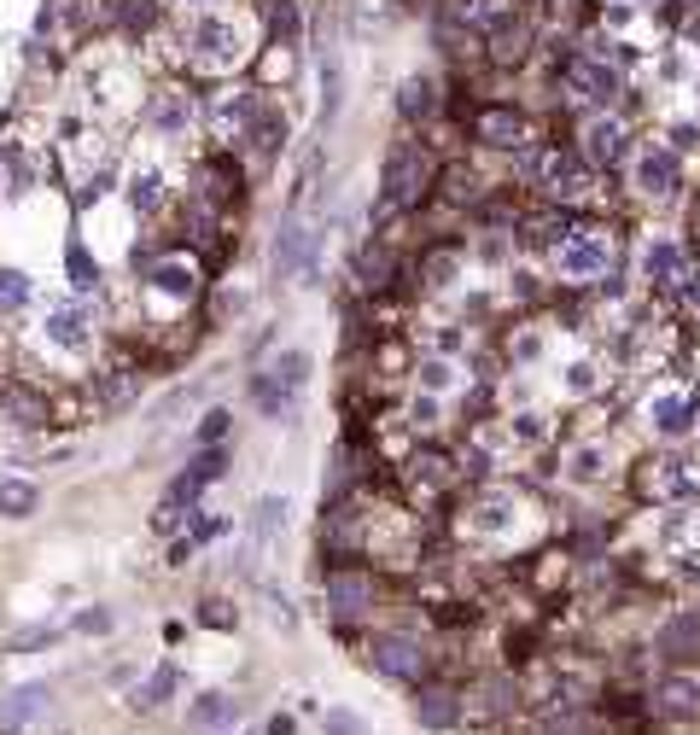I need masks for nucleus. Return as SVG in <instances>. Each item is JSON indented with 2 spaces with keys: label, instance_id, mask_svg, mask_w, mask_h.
<instances>
[{
  "label": "nucleus",
  "instance_id": "obj_2",
  "mask_svg": "<svg viewBox=\"0 0 700 735\" xmlns=\"http://www.w3.org/2000/svg\"><path fill=\"white\" fill-rule=\"evenodd\" d=\"M549 263L567 286H607L619 269V234L607 222H572V234L549 251Z\"/></svg>",
  "mask_w": 700,
  "mask_h": 735
},
{
  "label": "nucleus",
  "instance_id": "obj_33",
  "mask_svg": "<svg viewBox=\"0 0 700 735\" xmlns=\"http://www.w3.org/2000/svg\"><path fill=\"white\" fill-rule=\"evenodd\" d=\"M281 520H286V502H281V497H263V502H258V514H251V537H258V549H263L269 537H275V525H281Z\"/></svg>",
  "mask_w": 700,
  "mask_h": 735
},
{
  "label": "nucleus",
  "instance_id": "obj_25",
  "mask_svg": "<svg viewBox=\"0 0 700 735\" xmlns=\"http://www.w3.org/2000/svg\"><path fill=\"white\" fill-rule=\"evenodd\" d=\"M432 106H438V99H432V82H426V76H408L403 94H398V111L408 117V123H426V117H432Z\"/></svg>",
  "mask_w": 700,
  "mask_h": 735
},
{
  "label": "nucleus",
  "instance_id": "obj_15",
  "mask_svg": "<svg viewBox=\"0 0 700 735\" xmlns=\"http://www.w3.org/2000/svg\"><path fill=\"white\" fill-rule=\"evenodd\" d=\"M461 525H467L473 537H508L520 525V497L514 490H479Z\"/></svg>",
  "mask_w": 700,
  "mask_h": 735
},
{
  "label": "nucleus",
  "instance_id": "obj_12",
  "mask_svg": "<svg viewBox=\"0 0 700 735\" xmlns=\"http://www.w3.org/2000/svg\"><path fill=\"white\" fill-rule=\"evenodd\" d=\"M368 660H373V672H385V677H398V683H420L426 677V648L415 637H398V630H385V637H373L368 642Z\"/></svg>",
  "mask_w": 700,
  "mask_h": 735
},
{
  "label": "nucleus",
  "instance_id": "obj_16",
  "mask_svg": "<svg viewBox=\"0 0 700 735\" xmlns=\"http://www.w3.org/2000/svg\"><path fill=\"white\" fill-rule=\"evenodd\" d=\"M328 607L339 619H356V613L373 607V578L368 572H333L328 578Z\"/></svg>",
  "mask_w": 700,
  "mask_h": 735
},
{
  "label": "nucleus",
  "instance_id": "obj_45",
  "mask_svg": "<svg viewBox=\"0 0 700 735\" xmlns=\"http://www.w3.org/2000/svg\"><path fill=\"white\" fill-rule=\"evenodd\" d=\"M193 7H204V0H193Z\"/></svg>",
  "mask_w": 700,
  "mask_h": 735
},
{
  "label": "nucleus",
  "instance_id": "obj_28",
  "mask_svg": "<svg viewBox=\"0 0 700 735\" xmlns=\"http://www.w3.org/2000/svg\"><path fill=\"white\" fill-rule=\"evenodd\" d=\"M408 478H415V485H426V490H443L450 485V455H438V450H426V455H415L408 461Z\"/></svg>",
  "mask_w": 700,
  "mask_h": 735
},
{
  "label": "nucleus",
  "instance_id": "obj_41",
  "mask_svg": "<svg viewBox=\"0 0 700 735\" xmlns=\"http://www.w3.org/2000/svg\"><path fill=\"white\" fill-rule=\"evenodd\" d=\"M426 275H432V286H443V281L455 275V258H450V251H438V258L426 263Z\"/></svg>",
  "mask_w": 700,
  "mask_h": 735
},
{
  "label": "nucleus",
  "instance_id": "obj_22",
  "mask_svg": "<svg viewBox=\"0 0 700 735\" xmlns=\"http://www.w3.org/2000/svg\"><path fill=\"white\" fill-rule=\"evenodd\" d=\"M47 339H54V345H64V351H88V316L82 310H54L47 316Z\"/></svg>",
  "mask_w": 700,
  "mask_h": 735
},
{
  "label": "nucleus",
  "instance_id": "obj_32",
  "mask_svg": "<svg viewBox=\"0 0 700 735\" xmlns=\"http://www.w3.org/2000/svg\"><path fill=\"white\" fill-rule=\"evenodd\" d=\"M158 199H164L158 169H141V176H129V204H134V211H158Z\"/></svg>",
  "mask_w": 700,
  "mask_h": 735
},
{
  "label": "nucleus",
  "instance_id": "obj_7",
  "mask_svg": "<svg viewBox=\"0 0 700 735\" xmlns=\"http://www.w3.org/2000/svg\"><path fill=\"white\" fill-rule=\"evenodd\" d=\"M578 152H584V158L602 169H625L630 158H637V146H630V123L619 111H590L584 123H578Z\"/></svg>",
  "mask_w": 700,
  "mask_h": 735
},
{
  "label": "nucleus",
  "instance_id": "obj_23",
  "mask_svg": "<svg viewBox=\"0 0 700 735\" xmlns=\"http://www.w3.org/2000/svg\"><path fill=\"white\" fill-rule=\"evenodd\" d=\"M211 478H222V455H216V450H211V455H199V461H193V473H181L176 485H169V497H176V502H193L199 490L211 485Z\"/></svg>",
  "mask_w": 700,
  "mask_h": 735
},
{
  "label": "nucleus",
  "instance_id": "obj_27",
  "mask_svg": "<svg viewBox=\"0 0 700 735\" xmlns=\"http://www.w3.org/2000/svg\"><path fill=\"white\" fill-rule=\"evenodd\" d=\"M304 251H310V228H304V222H293V228L275 239V275H293V269L304 263Z\"/></svg>",
  "mask_w": 700,
  "mask_h": 735
},
{
  "label": "nucleus",
  "instance_id": "obj_39",
  "mask_svg": "<svg viewBox=\"0 0 700 735\" xmlns=\"http://www.w3.org/2000/svg\"><path fill=\"white\" fill-rule=\"evenodd\" d=\"M228 420H234L228 408H211V415H204V426H199V438H204V443H216L222 432H228Z\"/></svg>",
  "mask_w": 700,
  "mask_h": 735
},
{
  "label": "nucleus",
  "instance_id": "obj_5",
  "mask_svg": "<svg viewBox=\"0 0 700 735\" xmlns=\"http://www.w3.org/2000/svg\"><path fill=\"white\" fill-rule=\"evenodd\" d=\"M642 420H648V432L665 438V443H683L700 426V391L689 380H665L654 386L642 398Z\"/></svg>",
  "mask_w": 700,
  "mask_h": 735
},
{
  "label": "nucleus",
  "instance_id": "obj_4",
  "mask_svg": "<svg viewBox=\"0 0 700 735\" xmlns=\"http://www.w3.org/2000/svg\"><path fill=\"white\" fill-rule=\"evenodd\" d=\"M438 176V164H432V152H426L420 141H398L385 152V176H380V211H408V204H420L426 199V187H432Z\"/></svg>",
  "mask_w": 700,
  "mask_h": 735
},
{
  "label": "nucleus",
  "instance_id": "obj_6",
  "mask_svg": "<svg viewBox=\"0 0 700 735\" xmlns=\"http://www.w3.org/2000/svg\"><path fill=\"white\" fill-rule=\"evenodd\" d=\"M187 54H193L204 71H234L246 59V24L222 19V12H204V19L187 24Z\"/></svg>",
  "mask_w": 700,
  "mask_h": 735
},
{
  "label": "nucleus",
  "instance_id": "obj_43",
  "mask_svg": "<svg viewBox=\"0 0 700 735\" xmlns=\"http://www.w3.org/2000/svg\"><path fill=\"white\" fill-rule=\"evenodd\" d=\"M158 123H164V129L181 123V99H164V106H158Z\"/></svg>",
  "mask_w": 700,
  "mask_h": 735
},
{
  "label": "nucleus",
  "instance_id": "obj_29",
  "mask_svg": "<svg viewBox=\"0 0 700 735\" xmlns=\"http://www.w3.org/2000/svg\"><path fill=\"white\" fill-rule=\"evenodd\" d=\"M176 683H181V677H176V665H158V672H152V677L141 683V689H134V707H146V712H152V707H164V700L176 695Z\"/></svg>",
  "mask_w": 700,
  "mask_h": 735
},
{
  "label": "nucleus",
  "instance_id": "obj_11",
  "mask_svg": "<svg viewBox=\"0 0 700 735\" xmlns=\"http://www.w3.org/2000/svg\"><path fill=\"white\" fill-rule=\"evenodd\" d=\"M304 374H310V356H304V351L275 356V363L263 368V380H258V403L269 408V415H293V398H298Z\"/></svg>",
  "mask_w": 700,
  "mask_h": 735
},
{
  "label": "nucleus",
  "instance_id": "obj_24",
  "mask_svg": "<svg viewBox=\"0 0 700 735\" xmlns=\"http://www.w3.org/2000/svg\"><path fill=\"white\" fill-rule=\"evenodd\" d=\"M0 514L29 520L36 514V485H29V478H0Z\"/></svg>",
  "mask_w": 700,
  "mask_h": 735
},
{
  "label": "nucleus",
  "instance_id": "obj_30",
  "mask_svg": "<svg viewBox=\"0 0 700 735\" xmlns=\"http://www.w3.org/2000/svg\"><path fill=\"white\" fill-rule=\"evenodd\" d=\"M152 286H158V293H169V298H193L199 275H193L187 263H158V269H152Z\"/></svg>",
  "mask_w": 700,
  "mask_h": 735
},
{
  "label": "nucleus",
  "instance_id": "obj_8",
  "mask_svg": "<svg viewBox=\"0 0 700 735\" xmlns=\"http://www.w3.org/2000/svg\"><path fill=\"white\" fill-rule=\"evenodd\" d=\"M567 94L595 106V111H613L625 99V76H619V64H607L602 54H572L567 59Z\"/></svg>",
  "mask_w": 700,
  "mask_h": 735
},
{
  "label": "nucleus",
  "instance_id": "obj_3",
  "mask_svg": "<svg viewBox=\"0 0 700 735\" xmlns=\"http://www.w3.org/2000/svg\"><path fill=\"white\" fill-rule=\"evenodd\" d=\"M637 497L654 508H700V455L665 450L637 467Z\"/></svg>",
  "mask_w": 700,
  "mask_h": 735
},
{
  "label": "nucleus",
  "instance_id": "obj_26",
  "mask_svg": "<svg viewBox=\"0 0 700 735\" xmlns=\"http://www.w3.org/2000/svg\"><path fill=\"white\" fill-rule=\"evenodd\" d=\"M0 415H7L12 426H41L47 420V403L29 398V391H0Z\"/></svg>",
  "mask_w": 700,
  "mask_h": 735
},
{
  "label": "nucleus",
  "instance_id": "obj_18",
  "mask_svg": "<svg viewBox=\"0 0 700 735\" xmlns=\"http://www.w3.org/2000/svg\"><path fill=\"white\" fill-rule=\"evenodd\" d=\"M461 712H467V707H461V695L450 689V683H426L420 700H415V718H420L426 730H450Z\"/></svg>",
  "mask_w": 700,
  "mask_h": 735
},
{
  "label": "nucleus",
  "instance_id": "obj_44",
  "mask_svg": "<svg viewBox=\"0 0 700 735\" xmlns=\"http://www.w3.org/2000/svg\"><path fill=\"white\" fill-rule=\"evenodd\" d=\"M76 630H111V613H82Z\"/></svg>",
  "mask_w": 700,
  "mask_h": 735
},
{
  "label": "nucleus",
  "instance_id": "obj_13",
  "mask_svg": "<svg viewBox=\"0 0 700 735\" xmlns=\"http://www.w3.org/2000/svg\"><path fill=\"white\" fill-rule=\"evenodd\" d=\"M654 654L665 665H695L700 660V607L665 613V625L654 630Z\"/></svg>",
  "mask_w": 700,
  "mask_h": 735
},
{
  "label": "nucleus",
  "instance_id": "obj_21",
  "mask_svg": "<svg viewBox=\"0 0 700 735\" xmlns=\"http://www.w3.org/2000/svg\"><path fill=\"white\" fill-rule=\"evenodd\" d=\"M240 718V700H228V695H204L187 707V730H222V724H234Z\"/></svg>",
  "mask_w": 700,
  "mask_h": 735
},
{
  "label": "nucleus",
  "instance_id": "obj_31",
  "mask_svg": "<svg viewBox=\"0 0 700 735\" xmlns=\"http://www.w3.org/2000/svg\"><path fill=\"white\" fill-rule=\"evenodd\" d=\"M47 700H54V695H47V683H24V689L7 700V724H24V718L47 712Z\"/></svg>",
  "mask_w": 700,
  "mask_h": 735
},
{
  "label": "nucleus",
  "instance_id": "obj_19",
  "mask_svg": "<svg viewBox=\"0 0 700 735\" xmlns=\"http://www.w3.org/2000/svg\"><path fill=\"white\" fill-rule=\"evenodd\" d=\"M665 304L677 310V321H695L700 328V258H689L677 269V281L665 286Z\"/></svg>",
  "mask_w": 700,
  "mask_h": 735
},
{
  "label": "nucleus",
  "instance_id": "obj_14",
  "mask_svg": "<svg viewBox=\"0 0 700 735\" xmlns=\"http://www.w3.org/2000/svg\"><path fill=\"white\" fill-rule=\"evenodd\" d=\"M648 712H654V718H700V672H695V665L665 672L654 683V695H648Z\"/></svg>",
  "mask_w": 700,
  "mask_h": 735
},
{
  "label": "nucleus",
  "instance_id": "obj_38",
  "mask_svg": "<svg viewBox=\"0 0 700 735\" xmlns=\"http://www.w3.org/2000/svg\"><path fill=\"white\" fill-rule=\"evenodd\" d=\"M71 275H76V293H88V286L99 281L94 269H88V251H82V246H71Z\"/></svg>",
  "mask_w": 700,
  "mask_h": 735
},
{
  "label": "nucleus",
  "instance_id": "obj_17",
  "mask_svg": "<svg viewBox=\"0 0 700 735\" xmlns=\"http://www.w3.org/2000/svg\"><path fill=\"white\" fill-rule=\"evenodd\" d=\"M683 263H689V246H683V239H648V251H642V281L665 293V286L677 281Z\"/></svg>",
  "mask_w": 700,
  "mask_h": 735
},
{
  "label": "nucleus",
  "instance_id": "obj_1",
  "mask_svg": "<svg viewBox=\"0 0 700 735\" xmlns=\"http://www.w3.org/2000/svg\"><path fill=\"white\" fill-rule=\"evenodd\" d=\"M520 158V176L537 187L549 204H560V211H578V204L595 199V187H602V169H595L578 146H555V141H537L514 152Z\"/></svg>",
  "mask_w": 700,
  "mask_h": 735
},
{
  "label": "nucleus",
  "instance_id": "obj_10",
  "mask_svg": "<svg viewBox=\"0 0 700 735\" xmlns=\"http://www.w3.org/2000/svg\"><path fill=\"white\" fill-rule=\"evenodd\" d=\"M473 141L497 146V152H525V146H537V134H532V117H525V111H514V106H485L479 117H473Z\"/></svg>",
  "mask_w": 700,
  "mask_h": 735
},
{
  "label": "nucleus",
  "instance_id": "obj_40",
  "mask_svg": "<svg viewBox=\"0 0 700 735\" xmlns=\"http://www.w3.org/2000/svg\"><path fill=\"white\" fill-rule=\"evenodd\" d=\"M328 735H368V730H363V718H351V712H328Z\"/></svg>",
  "mask_w": 700,
  "mask_h": 735
},
{
  "label": "nucleus",
  "instance_id": "obj_34",
  "mask_svg": "<svg viewBox=\"0 0 700 735\" xmlns=\"http://www.w3.org/2000/svg\"><path fill=\"white\" fill-rule=\"evenodd\" d=\"M602 461H607L602 443H584V450H572V478H602V473H607Z\"/></svg>",
  "mask_w": 700,
  "mask_h": 735
},
{
  "label": "nucleus",
  "instance_id": "obj_37",
  "mask_svg": "<svg viewBox=\"0 0 700 735\" xmlns=\"http://www.w3.org/2000/svg\"><path fill=\"white\" fill-rule=\"evenodd\" d=\"M420 386H426V391L455 386V368H450V363H426V368H420Z\"/></svg>",
  "mask_w": 700,
  "mask_h": 735
},
{
  "label": "nucleus",
  "instance_id": "obj_35",
  "mask_svg": "<svg viewBox=\"0 0 700 735\" xmlns=\"http://www.w3.org/2000/svg\"><path fill=\"white\" fill-rule=\"evenodd\" d=\"M134 386H141V374H134V368H117L111 380H106V408L129 403V398H134Z\"/></svg>",
  "mask_w": 700,
  "mask_h": 735
},
{
  "label": "nucleus",
  "instance_id": "obj_42",
  "mask_svg": "<svg viewBox=\"0 0 700 735\" xmlns=\"http://www.w3.org/2000/svg\"><path fill=\"white\" fill-rule=\"evenodd\" d=\"M204 625H234V613H228V602H204Z\"/></svg>",
  "mask_w": 700,
  "mask_h": 735
},
{
  "label": "nucleus",
  "instance_id": "obj_20",
  "mask_svg": "<svg viewBox=\"0 0 700 735\" xmlns=\"http://www.w3.org/2000/svg\"><path fill=\"white\" fill-rule=\"evenodd\" d=\"M450 12H455L467 29H485V36H490L497 24L514 19V0H450Z\"/></svg>",
  "mask_w": 700,
  "mask_h": 735
},
{
  "label": "nucleus",
  "instance_id": "obj_9",
  "mask_svg": "<svg viewBox=\"0 0 700 735\" xmlns=\"http://www.w3.org/2000/svg\"><path fill=\"white\" fill-rule=\"evenodd\" d=\"M630 187H637L642 199H677L683 193V158H677V146H665V141H648L637 146V158H630Z\"/></svg>",
  "mask_w": 700,
  "mask_h": 735
},
{
  "label": "nucleus",
  "instance_id": "obj_36",
  "mask_svg": "<svg viewBox=\"0 0 700 735\" xmlns=\"http://www.w3.org/2000/svg\"><path fill=\"white\" fill-rule=\"evenodd\" d=\"M24 293H29V286H24L19 269H0V310H19Z\"/></svg>",
  "mask_w": 700,
  "mask_h": 735
}]
</instances>
